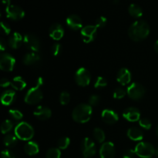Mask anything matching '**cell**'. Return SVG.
Returning <instances> with one entry per match:
<instances>
[{"label":"cell","mask_w":158,"mask_h":158,"mask_svg":"<svg viewBox=\"0 0 158 158\" xmlns=\"http://www.w3.org/2000/svg\"><path fill=\"white\" fill-rule=\"evenodd\" d=\"M150 33V26L144 20H137L130 27L128 35L135 42H140L146 39Z\"/></svg>","instance_id":"cell-1"},{"label":"cell","mask_w":158,"mask_h":158,"mask_svg":"<svg viewBox=\"0 0 158 158\" xmlns=\"http://www.w3.org/2000/svg\"><path fill=\"white\" fill-rule=\"evenodd\" d=\"M91 115L92 107L90 105L85 103H82L76 106L72 113L73 119L80 123H85L89 121L91 118Z\"/></svg>","instance_id":"cell-2"},{"label":"cell","mask_w":158,"mask_h":158,"mask_svg":"<svg viewBox=\"0 0 158 158\" xmlns=\"http://www.w3.org/2000/svg\"><path fill=\"white\" fill-rule=\"evenodd\" d=\"M15 134L22 140H29L34 135V130L30 124L26 122H21L15 129Z\"/></svg>","instance_id":"cell-3"},{"label":"cell","mask_w":158,"mask_h":158,"mask_svg":"<svg viewBox=\"0 0 158 158\" xmlns=\"http://www.w3.org/2000/svg\"><path fill=\"white\" fill-rule=\"evenodd\" d=\"M136 154L141 158H151L155 154L156 150L151 143L147 142H140L136 146Z\"/></svg>","instance_id":"cell-4"},{"label":"cell","mask_w":158,"mask_h":158,"mask_svg":"<svg viewBox=\"0 0 158 158\" xmlns=\"http://www.w3.org/2000/svg\"><path fill=\"white\" fill-rule=\"evenodd\" d=\"M43 98V94L42 90L38 86H34L31 88L25 97V102L28 104H37Z\"/></svg>","instance_id":"cell-5"},{"label":"cell","mask_w":158,"mask_h":158,"mask_svg":"<svg viewBox=\"0 0 158 158\" xmlns=\"http://www.w3.org/2000/svg\"><path fill=\"white\" fill-rule=\"evenodd\" d=\"M145 88L138 83H134L127 88L128 96L134 100H139L143 97L145 94Z\"/></svg>","instance_id":"cell-6"},{"label":"cell","mask_w":158,"mask_h":158,"mask_svg":"<svg viewBox=\"0 0 158 158\" xmlns=\"http://www.w3.org/2000/svg\"><path fill=\"white\" fill-rule=\"evenodd\" d=\"M91 80L90 73L85 68H80L75 74V81L80 86H86Z\"/></svg>","instance_id":"cell-7"},{"label":"cell","mask_w":158,"mask_h":158,"mask_svg":"<svg viewBox=\"0 0 158 158\" xmlns=\"http://www.w3.org/2000/svg\"><path fill=\"white\" fill-rule=\"evenodd\" d=\"M81 150L83 154V158H89L95 155L97 148L94 142L89 137H86L82 141Z\"/></svg>","instance_id":"cell-8"},{"label":"cell","mask_w":158,"mask_h":158,"mask_svg":"<svg viewBox=\"0 0 158 158\" xmlns=\"http://www.w3.org/2000/svg\"><path fill=\"white\" fill-rule=\"evenodd\" d=\"M23 43L28 49L32 52H39L40 49V42L33 34H26L23 38Z\"/></svg>","instance_id":"cell-9"},{"label":"cell","mask_w":158,"mask_h":158,"mask_svg":"<svg viewBox=\"0 0 158 158\" xmlns=\"http://www.w3.org/2000/svg\"><path fill=\"white\" fill-rule=\"evenodd\" d=\"M6 15L12 20L21 19L24 17L25 12L20 6L16 5H10L6 8Z\"/></svg>","instance_id":"cell-10"},{"label":"cell","mask_w":158,"mask_h":158,"mask_svg":"<svg viewBox=\"0 0 158 158\" xmlns=\"http://www.w3.org/2000/svg\"><path fill=\"white\" fill-rule=\"evenodd\" d=\"M97 26L88 25L81 29V35L83 41L86 43H89L94 41L97 35Z\"/></svg>","instance_id":"cell-11"},{"label":"cell","mask_w":158,"mask_h":158,"mask_svg":"<svg viewBox=\"0 0 158 158\" xmlns=\"http://www.w3.org/2000/svg\"><path fill=\"white\" fill-rule=\"evenodd\" d=\"M15 64V60L9 54H2L0 57V68L2 70L9 72L13 69Z\"/></svg>","instance_id":"cell-12"},{"label":"cell","mask_w":158,"mask_h":158,"mask_svg":"<svg viewBox=\"0 0 158 158\" xmlns=\"http://www.w3.org/2000/svg\"><path fill=\"white\" fill-rule=\"evenodd\" d=\"M115 152L114 143L111 142H105L100 148V155L101 158H114Z\"/></svg>","instance_id":"cell-13"},{"label":"cell","mask_w":158,"mask_h":158,"mask_svg":"<svg viewBox=\"0 0 158 158\" xmlns=\"http://www.w3.org/2000/svg\"><path fill=\"white\" fill-rule=\"evenodd\" d=\"M123 116L127 120L131 122H136L140 119V111L136 107H128L125 109Z\"/></svg>","instance_id":"cell-14"},{"label":"cell","mask_w":158,"mask_h":158,"mask_svg":"<svg viewBox=\"0 0 158 158\" xmlns=\"http://www.w3.org/2000/svg\"><path fill=\"white\" fill-rule=\"evenodd\" d=\"M34 116L40 120H46L52 116V112L49 108L44 106H39L35 108L33 113Z\"/></svg>","instance_id":"cell-15"},{"label":"cell","mask_w":158,"mask_h":158,"mask_svg":"<svg viewBox=\"0 0 158 158\" xmlns=\"http://www.w3.org/2000/svg\"><path fill=\"white\" fill-rule=\"evenodd\" d=\"M66 24L71 29L78 30L82 28L83 22H82L81 18L78 15L72 14V15H69L66 19Z\"/></svg>","instance_id":"cell-16"},{"label":"cell","mask_w":158,"mask_h":158,"mask_svg":"<svg viewBox=\"0 0 158 158\" xmlns=\"http://www.w3.org/2000/svg\"><path fill=\"white\" fill-rule=\"evenodd\" d=\"M49 35L54 40H60L64 35V29L59 23H54L49 28Z\"/></svg>","instance_id":"cell-17"},{"label":"cell","mask_w":158,"mask_h":158,"mask_svg":"<svg viewBox=\"0 0 158 158\" xmlns=\"http://www.w3.org/2000/svg\"><path fill=\"white\" fill-rule=\"evenodd\" d=\"M102 119L107 124H114L118 120V115L112 110H104L101 114Z\"/></svg>","instance_id":"cell-18"},{"label":"cell","mask_w":158,"mask_h":158,"mask_svg":"<svg viewBox=\"0 0 158 158\" xmlns=\"http://www.w3.org/2000/svg\"><path fill=\"white\" fill-rule=\"evenodd\" d=\"M117 81L122 85H127L131 80V73L126 68H121L117 73Z\"/></svg>","instance_id":"cell-19"},{"label":"cell","mask_w":158,"mask_h":158,"mask_svg":"<svg viewBox=\"0 0 158 158\" xmlns=\"http://www.w3.org/2000/svg\"><path fill=\"white\" fill-rule=\"evenodd\" d=\"M23 42V36H22L21 34L19 33V32H14V33L9 37V40H8V43H9V46L14 49H18V48L22 45Z\"/></svg>","instance_id":"cell-20"},{"label":"cell","mask_w":158,"mask_h":158,"mask_svg":"<svg viewBox=\"0 0 158 158\" xmlns=\"http://www.w3.org/2000/svg\"><path fill=\"white\" fill-rule=\"evenodd\" d=\"M16 97V94L12 90H6L2 93L1 96V102L5 106L10 105L13 103Z\"/></svg>","instance_id":"cell-21"},{"label":"cell","mask_w":158,"mask_h":158,"mask_svg":"<svg viewBox=\"0 0 158 158\" xmlns=\"http://www.w3.org/2000/svg\"><path fill=\"white\" fill-rule=\"evenodd\" d=\"M40 56L39 55L37 52H29L25 55L23 57V63L27 66H31V65H34L40 62Z\"/></svg>","instance_id":"cell-22"},{"label":"cell","mask_w":158,"mask_h":158,"mask_svg":"<svg viewBox=\"0 0 158 158\" xmlns=\"http://www.w3.org/2000/svg\"><path fill=\"white\" fill-rule=\"evenodd\" d=\"M24 151L26 154L29 156L35 155L40 151V148H39L38 143L34 141H29L25 144Z\"/></svg>","instance_id":"cell-23"},{"label":"cell","mask_w":158,"mask_h":158,"mask_svg":"<svg viewBox=\"0 0 158 158\" xmlns=\"http://www.w3.org/2000/svg\"><path fill=\"white\" fill-rule=\"evenodd\" d=\"M127 137L134 141L141 140L143 137V134L141 130L136 127L130 128L127 131Z\"/></svg>","instance_id":"cell-24"},{"label":"cell","mask_w":158,"mask_h":158,"mask_svg":"<svg viewBox=\"0 0 158 158\" xmlns=\"http://www.w3.org/2000/svg\"><path fill=\"white\" fill-rule=\"evenodd\" d=\"M12 87L16 90H23L26 86V83L21 77H15L11 83Z\"/></svg>","instance_id":"cell-25"},{"label":"cell","mask_w":158,"mask_h":158,"mask_svg":"<svg viewBox=\"0 0 158 158\" xmlns=\"http://www.w3.org/2000/svg\"><path fill=\"white\" fill-rule=\"evenodd\" d=\"M128 11H129V13L135 18H139L143 15V10L140 8V6H139L137 4H134V3L129 6Z\"/></svg>","instance_id":"cell-26"},{"label":"cell","mask_w":158,"mask_h":158,"mask_svg":"<svg viewBox=\"0 0 158 158\" xmlns=\"http://www.w3.org/2000/svg\"><path fill=\"white\" fill-rule=\"evenodd\" d=\"M5 146L7 148H13L17 143V138L12 134H8L4 137L3 140Z\"/></svg>","instance_id":"cell-27"},{"label":"cell","mask_w":158,"mask_h":158,"mask_svg":"<svg viewBox=\"0 0 158 158\" xmlns=\"http://www.w3.org/2000/svg\"><path fill=\"white\" fill-rule=\"evenodd\" d=\"M94 137L99 143H103L105 140V133L100 128H95L94 131Z\"/></svg>","instance_id":"cell-28"},{"label":"cell","mask_w":158,"mask_h":158,"mask_svg":"<svg viewBox=\"0 0 158 158\" xmlns=\"http://www.w3.org/2000/svg\"><path fill=\"white\" fill-rule=\"evenodd\" d=\"M60 157H61V153L59 148H50L46 152V158H60Z\"/></svg>","instance_id":"cell-29"},{"label":"cell","mask_w":158,"mask_h":158,"mask_svg":"<svg viewBox=\"0 0 158 158\" xmlns=\"http://www.w3.org/2000/svg\"><path fill=\"white\" fill-rule=\"evenodd\" d=\"M69 143H70V140H69V137H63L58 140L57 147L60 150H65L69 147Z\"/></svg>","instance_id":"cell-30"},{"label":"cell","mask_w":158,"mask_h":158,"mask_svg":"<svg viewBox=\"0 0 158 158\" xmlns=\"http://www.w3.org/2000/svg\"><path fill=\"white\" fill-rule=\"evenodd\" d=\"M13 127V123L11 120H6L2 123L1 125V131L2 134H7L8 132L11 131Z\"/></svg>","instance_id":"cell-31"},{"label":"cell","mask_w":158,"mask_h":158,"mask_svg":"<svg viewBox=\"0 0 158 158\" xmlns=\"http://www.w3.org/2000/svg\"><path fill=\"white\" fill-rule=\"evenodd\" d=\"M107 86V80L103 77H99L94 83V86L97 89H101V88L106 87Z\"/></svg>","instance_id":"cell-32"},{"label":"cell","mask_w":158,"mask_h":158,"mask_svg":"<svg viewBox=\"0 0 158 158\" xmlns=\"http://www.w3.org/2000/svg\"><path fill=\"white\" fill-rule=\"evenodd\" d=\"M126 94H127V93L125 91V89H123V88L118 87L117 88V89H115V90L114 91L113 96H114V98L120 100V99L123 98V97L126 96Z\"/></svg>","instance_id":"cell-33"},{"label":"cell","mask_w":158,"mask_h":158,"mask_svg":"<svg viewBox=\"0 0 158 158\" xmlns=\"http://www.w3.org/2000/svg\"><path fill=\"white\" fill-rule=\"evenodd\" d=\"M70 100V95L68 92H62L60 96V102L62 105H66Z\"/></svg>","instance_id":"cell-34"},{"label":"cell","mask_w":158,"mask_h":158,"mask_svg":"<svg viewBox=\"0 0 158 158\" xmlns=\"http://www.w3.org/2000/svg\"><path fill=\"white\" fill-rule=\"evenodd\" d=\"M139 124L141 127H143L145 130H150L152 127L151 120H148V118H141L139 120Z\"/></svg>","instance_id":"cell-35"},{"label":"cell","mask_w":158,"mask_h":158,"mask_svg":"<svg viewBox=\"0 0 158 158\" xmlns=\"http://www.w3.org/2000/svg\"><path fill=\"white\" fill-rule=\"evenodd\" d=\"M9 115L15 120H19L23 118V114L18 110H10Z\"/></svg>","instance_id":"cell-36"},{"label":"cell","mask_w":158,"mask_h":158,"mask_svg":"<svg viewBox=\"0 0 158 158\" xmlns=\"http://www.w3.org/2000/svg\"><path fill=\"white\" fill-rule=\"evenodd\" d=\"M106 23H107V20H106V17L100 16L96 20L95 26H97V28H103L106 26Z\"/></svg>","instance_id":"cell-37"},{"label":"cell","mask_w":158,"mask_h":158,"mask_svg":"<svg viewBox=\"0 0 158 158\" xmlns=\"http://www.w3.org/2000/svg\"><path fill=\"white\" fill-rule=\"evenodd\" d=\"M52 52L53 56H57L62 52V46L60 43H54L52 46Z\"/></svg>","instance_id":"cell-38"},{"label":"cell","mask_w":158,"mask_h":158,"mask_svg":"<svg viewBox=\"0 0 158 158\" xmlns=\"http://www.w3.org/2000/svg\"><path fill=\"white\" fill-rule=\"evenodd\" d=\"M100 101V97L98 95H92L89 97V103L90 106H97Z\"/></svg>","instance_id":"cell-39"},{"label":"cell","mask_w":158,"mask_h":158,"mask_svg":"<svg viewBox=\"0 0 158 158\" xmlns=\"http://www.w3.org/2000/svg\"><path fill=\"white\" fill-rule=\"evenodd\" d=\"M1 30L2 32L5 35H9L11 32V28L7 23H4V22H1Z\"/></svg>","instance_id":"cell-40"},{"label":"cell","mask_w":158,"mask_h":158,"mask_svg":"<svg viewBox=\"0 0 158 158\" xmlns=\"http://www.w3.org/2000/svg\"><path fill=\"white\" fill-rule=\"evenodd\" d=\"M1 157L2 158H15V154L13 152L9 150H5L2 151L1 153Z\"/></svg>","instance_id":"cell-41"},{"label":"cell","mask_w":158,"mask_h":158,"mask_svg":"<svg viewBox=\"0 0 158 158\" xmlns=\"http://www.w3.org/2000/svg\"><path fill=\"white\" fill-rule=\"evenodd\" d=\"M136 154L135 151L132 149H128L123 153V158H134V155Z\"/></svg>","instance_id":"cell-42"},{"label":"cell","mask_w":158,"mask_h":158,"mask_svg":"<svg viewBox=\"0 0 158 158\" xmlns=\"http://www.w3.org/2000/svg\"><path fill=\"white\" fill-rule=\"evenodd\" d=\"M10 81H9L8 79L6 78H3L1 80V82H0V84H1V86H2V87H6V86H9V84H10Z\"/></svg>","instance_id":"cell-43"},{"label":"cell","mask_w":158,"mask_h":158,"mask_svg":"<svg viewBox=\"0 0 158 158\" xmlns=\"http://www.w3.org/2000/svg\"><path fill=\"white\" fill-rule=\"evenodd\" d=\"M43 83H44V81H43V79L42 78V77H39V78L36 80V85H35V86L40 87V86L43 84Z\"/></svg>","instance_id":"cell-44"},{"label":"cell","mask_w":158,"mask_h":158,"mask_svg":"<svg viewBox=\"0 0 158 158\" xmlns=\"http://www.w3.org/2000/svg\"><path fill=\"white\" fill-rule=\"evenodd\" d=\"M6 48V43H5L4 40L2 39H1L0 40V49H1V51H4Z\"/></svg>","instance_id":"cell-45"},{"label":"cell","mask_w":158,"mask_h":158,"mask_svg":"<svg viewBox=\"0 0 158 158\" xmlns=\"http://www.w3.org/2000/svg\"><path fill=\"white\" fill-rule=\"evenodd\" d=\"M2 2L5 5H6V7H8L9 6H10V0H2Z\"/></svg>","instance_id":"cell-46"},{"label":"cell","mask_w":158,"mask_h":158,"mask_svg":"<svg viewBox=\"0 0 158 158\" xmlns=\"http://www.w3.org/2000/svg\"><path fill=\"white\" fill-rule=\"evenodd\" d=\"M154 50L156 51V52H157L158 53V40L156 42L155 44H154Z\"/></svg>","instance_id":"cell-47"},{"label":"cell","mask_w":158,"mask_h":158,"mask_svg":"<svg viewBox=\"0 0 158 158\" xmlns=\"http://www.w3.org/2000/svg\"><path fill=\"white\" fill-rule=\"evenodd\" d=\"M155 154H156V155H157V157H158V147H157V150H156V152H155Z\"/></svg>","instance_id":"cell-48"},{"label":"cell","mask_w":158,"mask_h":158,"mask_svg":"<svg viewBox=\"0 0 158 158\" xmlns=\"http://www.w3.org/2000/svg\"><path fill=\"white\" fill-rule=\"evenodd\" d=\"M157 137H158V126H157Z\"/></svg>","instance_id":"cell-49"}]
</instances>
